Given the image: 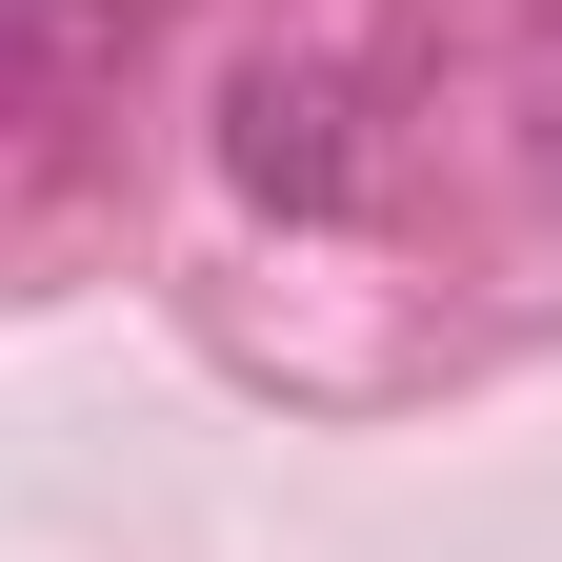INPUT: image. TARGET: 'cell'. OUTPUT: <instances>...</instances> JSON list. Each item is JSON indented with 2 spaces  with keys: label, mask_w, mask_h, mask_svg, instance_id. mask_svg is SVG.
Here are the masks:
<instances>
[{
  "label": "cell",
  "mask_w": 562,
  "mask_h": 562,
  "mask_svg": "<svg viewBox=\"0 0 562 562\" xmlns=\"http://www.w3.org/2000/svg\"><path fill=\"white\" fill-rule=\"evenodd\" d=\"M101 60H121V0H0V140H21V121H60Z\"/></svg>",
  "instance_id": "obj_2"
},
{
  "label": "cell",
  "mask_w": 562,
  "mask_h": 562,
  "mask_svg": "<svg viewBox=\"0 0 562 562\" xmlns=\"http://www.w3.org/2000/svg\"><path fill=\"white\" fill-rule=\"evenodd\" d=\"M222 161H241V201H341V181H362V140H341V81H322V60H241Z\"/></svg>",
  "instance_id": "obj_1"
}]
</instances>
